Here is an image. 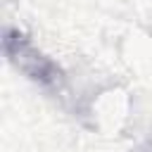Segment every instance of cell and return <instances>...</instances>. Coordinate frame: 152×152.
I'll return each instance as SVG.
<instances>
[{"label":"cell","mask_w":152,"mask_h":152,"mask_svg":"<svg viewBox=\"0 0 152 152\" xmlns=\"http://www.w3.org/2000/svg\"><path fill=\"white\" fill-rule=\"evenodd\" d=\"M5 52L17 66H21L31 78H36L40 83H55L59 78L57 66L48 57H43L19 31H7L5 33Z\"/></svg>","instance_id":"cell-1"}]
</instances>
